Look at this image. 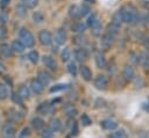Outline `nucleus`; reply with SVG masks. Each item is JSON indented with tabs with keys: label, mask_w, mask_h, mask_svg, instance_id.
<instances>
[{
	"label": "nucleus",
	"mask_w": 149,
	"mask_h": 138,
	"mask_svg": "<svg viewBox=\"0 0 149 138\" xmlns=\"http://www.w3.org/2000/svg\"><path fill=\"white\" fill-rule=\"evenodd\" d=\"M31 126L35 129V130H42L44 128V122L42 118L40 117H34L31 119Z\"/></svg>",
	"instance_id": "5701e85b"
},
{
	"label": "nucleus",
	"mask_w": 149,
	"mask_h": 138,
	"mask_svg": "<svg viewBox=\"0 0 149 138\" xmlns=\"http://www.w3.org/2000/svg\"><path fill=\"white\" fill-rule=\"evenodd\" d=\"M33 20H34L35 23H42L44 21V16L41 12H35L33 14Z\"/></svg>",
	"instance_id": "c9c22d12"
},
{
	"label": "nucleus",
	"mask_w": 149,
	"mask_h": 138,
	"mask_svg": "<svg viewBox=\"0 0 149 138\" xmlns=\"http://www.w3.org/2000/svg\"><path fill=\"white\" fill-rule=\"evenodd\" d=\"M111 23L115 24L116 27H120V26H121V23H123V22H122V16H121V12H120V9H119V10H116V12L113 14Z\"/></svg>",
	"instance_id": "412c9836"
},
{
	"label": "nucleus",
	"mask_w": 149,
	"mask_h": 138,
	"mask_svg": "<svg viewBox=\"0 0 149 138\" xmlns=\"http://www.w3.org/2000/svg\"><path fill=\"white\" fill-rule=\"evenodd\" d=\"M109 138H125V132L123 130H116L109 135Z\"/></svg>",
	"instance_id": "ea45409f"
},
{
	"label": "nucleus",
	"mask_w": 149,
	"mask_h": 138,
	"mask_svg": "<svg viewBox=\"0 0 149 138\" xmlns=\"http://www.w3.org/2000/svg\"><path fill=\"white\" fill-rule=\"evenodd\" d=\"M17 94L24 100V99H29V96H30V90H29V88L26 86V85H20V87H19V90H17Z\"/></svg>",
	"instance_id": "dca6fc26"
},
{
	"label": "nucleus",
	"mask_w": 149,
	"mask_h": 138,
	"mask_svg": "<svg viewBox=\"0 0 149 138\" xmlns=\"http://www.w3.org/2000/svg\"><path fill=\"white\" fill-rule=\"evenodd\" d=\"M28 59H29L33 64H36V63L38 61V59H40L38 52H37V51H30V52L28 53Z\"/></svg>",
	"instance_id": "2f4dec72"
},
{
	"label": "nucleus",
	"mask_w": 149,
	"mask_h": 138,
	"mask_svg": "<svg viewBox=\"0 0 149 138\" xmlns=\"http://www.w3.org/2000/svg\"><path fill=\"white\" fill-rule=\"evenodd\" d=\"M15 13L20 17H24L27 15V7L24 5H17L15 7Z\"/></svg>",
	"instance_id": "cd10ccee"
},
{
	"label": "nucleus",
	"mask_w": 149,
	"mask_h": 138,
	"mask_svg": "<svg viewBox=\"0 0 149 138\" xmlns=\"http://www.w3.org/2000/svg\"><path fill=\"white\" fill-rule=\"evenodd\" d=\"M85 2H87V3H94L95 0H85Z\"/></svg>",
	"instance_id": "864d4df0"
},
{
	"label": "nucleus",
	"mask_w": 149,
	"mask_h": 138,
	"mask_svg": "<svg viewBox=\"0 0 149 138\" xmlns=\"http://www.w3.org/2000/svg\"><path fill=\"white\" fill-rule=\"evenodd\" d=\"M91 29H92V34L94 36H99L100 32H101V23L98 19L94 20V22L91 24Z\"/></svg>",
	"instance_id": "6ab92c4d"
},
{
	"label": "nucleus",
	"mask_w": 149,
	"mask_h": 138,
	"mask_svg": "<svg viewBox=\"0 0 149 138\" xmlns=\"http://www.w3.org/2000/svg\"><path fill=\"white\" fill-rule=\"evenodd\" d=\"M113 38H114V37H112V36L108 35V34L102 35V37H101V39H100V46H101L104 50H108V49L112 46V44H113Z\"/></svg>",
	"instance_id": "20e7f679"
},
{
	"label": "nucleus",
	"mask_w": 149,
	"mask_h": 138,
	"mask_svg": "<svg viewBox=\"0 0 149 138\" xmlns=\"http://www.w3.org/2000/svg\"><path fill=\"white\" fill-rule=\"evenodd\" d=\"M77 66H76V64L73 63V61H70L69 64H68V72L72 75V77H76L77 75Z\"/></svg>",
	"instance_id": "f704fd0d"
},
{
	"label": "nucleus",
	"mask_w": 149,
	"mask_h": 138,
	"mask_svg": "<svg viewBox=\"0 0 149 138\" xmlns=\"http://www.w3.org/2000/svg\"><path fill=\"white\" fill-rule=\"evenodd\" d=\"M7 21H8V14L5 10H2L0 13V26H5Z\"/></svg>",
	"instance_id": "a19ab883"
},
{
	"label": "nucleus",
	"mask_w": 149,
	"mask_h": 138,
	"mask_svg": "<svg viewBox=\"0 0 149 138\" xmlns=\"http://www.w3.org/2000/svg\"><path fill=\"white\" fill-rule=\"evenodd\" d=\"M29 136V129L26 126V128H23L22 130H21V132L19 133V138H27Z\"/></svg>",
	"instance_id": "a18cd8bd"
},
{
	"label": "nucleus",
	"mask_w": 149,
	"mask_h": 138,
	"mask_svg": "<svg viewBox=\"0 0 149 138\" xmlns=\"http://www.w3.org/2000/svg\"><path fill=\"white\" fill-rule=\"evenodd\" d=\"M94 60H95V65L99 67V68H104L106 66V59L105 57L101 55V53H95L94 56Z\"/></svg>",
	"instance_id": "aec40b11"
},
{
	"label": "nucleus",
	"mask_w": 149,
	"mask_h": 138,
	"mask_svg": "<svg viewBox=\"0 0 149 138\" xmlns=\"http://www.w3.org/2000/svg\"><path fill=\"white\" fill-rule=\"evenodd\" d=\"M79 13H80V16H85L90 13V7L87 5H81L79 7Z\"/></svg>",
	"instance_id": "79ce46f5"
},
{
	"label": "nucleus",
	"mask_w": 149,
	"mask_h": 138,
	"mask_svg": "<svg viewBox=\"0 0 149 138\" xmlns=\"http://www.w3.org/2000/svg\"><path fill=\"white\" fill-rule=\"evenodd\" d=\"M62 128V122L59 118H51L50 119V129L55 132V131H59Z\"/></svg>",
	"instance_id": "393cba45"
},
{
	"label": "nucleus",
	"mask_w": 149,
	"mask_h": 138,
	"mask_svg": "<svg viewBox=\"0 0 149 138\" xmlns=\"http://www.w3.org/2000/svg\"><path fill=\"white\" fill-rule=\"evenodd\" d=\"M144 46H146V48H148V49H149V38H147V41H146V42H144Z\"/></svg>",
	"instance_id": "3c124183"
},
{
	"label": "nucleus",
	"mask_w": 149,
	"mask_h": 138,
	"mask_svg": "<svg viewBox=\"0 0 149 138\" xmlns=\"http://www.w3.org/2000/svg\"><path fill=\"white\" fill-rule=\"evenodd\" d=\"M8 2H9V0H0V6H1L2 8H5V7L8 5Z\"/></svg>",
	"instance_id": "8fccbe9b"
},
{
	"label": "nucleus",
	"mask_w": 149,
	"mask_h": 138,
	"mask_svg": "<svg viewBox=\"0 0 149 138\" xmlns=\"http://www.w3.org/2000/svg\"><path fill=\"white\" fill-rule=\"evenodd\" d=\"M80 121H81L83 125H85V126H87V125H90V124H91V119H90V117H88L86 114H84V115L81 116Z\"/></svg>",
	"instance_id": "c03bdc74"
},
{
	"label": "nucleus",
	"mask_w": 149,
	"mask_h": 138,
	"mask_svg": "<svg viewBox=\"0 0 149 138\" xmlns=\"http://www.w3.org/2000/svg\"><path fill=\"white\" fill-rule=\"evenodd\" d=\"M7 37V30L5 26H0V39H5Z\"/></svg>",
	"instance_id": "49530a36"
},
{
	"label": "nucleus",
	"mask_w": 149,
	"mask_h": 138,
	"mask_svg": "<svg viewBox=\"0 0 149 138\" xmlns=\"http://www.w3.org/2000/svg\"><path fill=\"white\" fill-rule=\"evenodd\" d=\"M43 64L49 70H56L57 68V63H56L55 58L51 57V56H44L43 57Z\"/></svg>",
	"instance_id": "9d476101"
},
{
	"label": "nucleus",
	"mask_w": 149,
	"mask_h": 138,
	"mask_svg": "<svg viewBox=\"0 0 149 138\" xmlns=\"http://www.w3.org/2000/svg\"><path fill=\"white\" fill-rule=\"evenodd\" d=\"M37 110L40 111V112H42V114H49L51 110H52V107H51V104H49L48 102H43V103H41L40 104V107L37 108Z\"/></svg>",
	"instance_id": "bb28decb"
},
{
	"label": "nucleus",
	"mask_w": 149,
	"mask_h": 138,
	"mask_svg": "<svg viewBox=\"0 0 149 138\" xmlns=\"http://www.w3.org/2000/svg\"><path fill=\"white\" fill-rule=\"evenodd\" d=\"M55 41L57 44L59 45H63L65 42H66V32L63 28H59L56 30V34H55Z\"/></svg>",
	"instance_id": "39448f33"
},
{
	"label": "nucleus",
	"mask_w": 149,
	"mask_h": 138,
	"mask_svg": "<svg viewBox=\"0 0 149 138\" xmlns=\"http://www.w3.org/2000/svg\"><path fill=\"white\" fill-rule=\"evenodd\" d=\"M73 43L77 44V45H79V46H83V45H85L87 43V38H86L85 35L79 34V35H77V36L73 37Z\"/></svg>",
	"instance_id": "b1692460"
},
{
	"label": "nucleus",
	"mask_w": 149,
	"mask_h": 138,
	"mask_svg": "<svg viewBox=\"0 0 149 138\" xmlns=\"http://www.w3.org/2000/svg\"><path fill=\"white\" fill-rule=\"evenodd\" d=\"M94 86L98 89H105L107 87V79H106V77L102 75V74L97 75L95 79H94Z\"/></svg>",
	"instance_id": "423d86ee"
},
{
	"label": "nucleus",
	"mask_w": 149,
	"mask_h": 138,
	"mask_svg": "<svg viewBox=\"0 0 149 138\" xmlns=\"http://www.w3.org/2000/svg\"><path fill=\"white\" fill-rule=\"evenodd\" d=\"M52 132H54V131L50 129V126H45V128H43V129H42L41 136H42V138H51Z\"/></svg>",
	"instance_id": "e433bc0d"
},
{
	"label": "nucleus",
	"mask_w": 149,
	"mask_h": 138,
	"mask_svg": "<svg viewBox=\"0 0 149 138\" xmlns=\"http://www.w3.org/2000/svg\"><path fill=\"white\" fill-rule=\"evenodd\" d=\"M10 48H12V51H13V52H16V53H22V52H23V50H24L23 44H22L19 39L13 41V43H12Z\"/></svg>",
	"instance_id": "2eb2a0df"
},
{
	"label": "nucleus",
	"mask_w": 149,
	"mask_h": 138,
	"mask_svg": "<svg viewBox=\"0 0 149 138\" xmlns=\"http://www.w3.org/2000/svg\"><path fill=\"white\" fill-rule=\"evenodd\" d=\"M8 88L5 83H0V100H6L8 97Z\"/></svg>",
	"instance_id": "c756f323"
},
{
	"label": "nucleus",
	"mask_w": 149,
	"mask_h": 138,
	"mask_svg": "<svg viewBox=\"0 0 149 138\" xmlns=\"http://www.w3.org/2000/svg\"><path fill=\"white\" fill-rule=\"evenodd\" d=\"M19 41L23 44V46L24 48H31V46H34V44H35V39H34V36H33V34L28 30V29H26V28H22L21 30H20V32H19Z\"/></svg>",
	"instance_id": "f03ea898"
},
{
	"label": "nucleus",
	"mask_w": 149,
	"mask_h": 138,
	"mask_svg": "<svg viewBox=\"0 0 149 138\" xmlns=\"http://www.w3.org/2000/svg\"><path fill=\"white\" fill-rule=\"evenodd\" d=\"M3 70H5V65H3L2 63H0V72L3 71Z\"/></svg>",
	"instance_id": "603ef678"
},
{
	"label": "nucleus",
	"mask_w": 149,
	"mask_h": 138,
	"mask_svg": "<svg viewBox=\"0 0 149 138\" xmlns=\"http://www.w3.org/2000/svg\"><path fill=\"white\" fill-rule=\"evenodd\" d=\"M63 110L65 111V114L69 116V117H73L76 114H77V110L73 108V106H71V104H66V106H64L63 107Z\"/></svg>",
	"instance_id": "c85d7f7f"
},
{
	"label": "nucleus",
	"mask_w": 149,
	"mask_h": 138,
	"mask_svg": "<svg viewBox=\"0 0 149 138\" xmlns=\"http://www.w3.org/2000/svg\"><path fill=\"white\" fill-rule=\"evenodd\" d=\"M137 63L141 64V65H143V66H148L149 59H148V57H147L144 53H142V55H140V57H139V59H137Z\"/></svg>",
	"instance_id": "4c0bfd02"
},
{
	"label": "nucleus",
	"mask_w": 149,
	"mask_h": 138,
	"mask_svg": "<svg viewBox=\"0 0 149 138\" xmlns=\"http://www.w3.org/2000/svg\"><path fill=\"white\" fill-rule=\"evenodd\" d=\"M69 15H70V17H71V19H73V20L79 19V17H80L79 7H78V6H76V5L70 6V8H69Z\"/></svg>",
	"instance_id": "a211bd4d"
},
{
	"label": "nucleus",
	"mask_w": 149,
	"mask_h": 138,
	"mask_svg": "<svg viewBox=\"0 0 149 138\" xmlns=\"http://www.w3.org/2000/svg\"><path fill=\"white\" fill-rule=\"evenodd\" d=\"M118 30H119V27H116V26L113 24V23H109V24L107 26V32H106V34H108V35H111L112 37H114V36L118 34Z\"/></svg>",
	"instance_id": "7c9ffc66"
},
{
	"label": "nucleus",
	"mask_w": 149,
	"mask_h": 138,
	"mask_svg": "<svg viewBox=\"0 0 149 138\" xmlns=\"http://www.w3.org/2000/svg\"><path fill=\"white\" fill-rule=\"evenodd\" d=\"M71 133L73 135V136H77L78 135V125H77V123L73 121V124H72V126H71Z\"/></svg>",
	"instance_id": "09e8293b"
},
{
	"label": "nucleus",
	"mask_w": 149,
	"mask_h": 138,
	"mask_svg": "<svg viewBox=\"0 0 149 138\" xmlns=\"http://www.w3.org/2000/svg\"><path fill=\"white\" fill-rule=\"evenodd\" d=\"M23 1H24V6L28 7V8H34V7H36V5H37V2H38V0H23Z\"/></svg>",
	"instance_id": "37998d69"
},
{
	"label": "nucleus",
	"mask_w": 149,
	"mask_h": 138,
	"mask_svg": "<svg viewBox=\"0 0 149 138\" xmlns=\"http://www.w3.org/2000/svg\"><path fill=\"white\" fill-rule=\"evenodd\" d=\"M80 75L85 81H91L92 80V72L86 65L80 66Z\"/></svg>",
	"instance_id": "ddd939ff"
},
{
	"label": "nucleus",
	"mask_w": 149,
	"mask_h": 138,
	"mask_svg": "<svg viewBox=\"0 0 149 138\" xmlns=\"http://www.w3.org/2000/svg\"><path fill=\"white\" fill-rule=\"evenodd\" d=\"M146 21L149 23V12H148V14H147V16H146Z\"/></svg>",
	"instance_id": "6e6d98bb"
},
{
	"label": "nucleus",
	"mask_w": 149,
	"mask_h": 138,
	"mask_svg": "<svg viewBox=\"0 0 149 138\" xmlns=\"http://www.w3.org/2000/svg\"><path fill=\"white\" fill-rule=\"evenodd\" d=\"M85 29H86V24L83 23V22H76L71 27V30L73 32H78V34H83Z\"/></svg>",
	"instance_id": "4be33fe9"
},
{
	"label": "nucleus",
	"mask_w": 149,
	"mask_h": 138,
	"mask_svg": "<svg viewBox=\"0 0 149 138\" xmlns=\"http://www.w3.org/2000/svg\"><path fill=\"white\" fill-rule=\"evenodd\" d=\"M61 57H62V60L63 61H68L70 58H71V51L69 48H64L62 53H61Z\"/></svg>",
	"instance_id": "72a5a7b5"
},
{
	"label": "nucleus",
	"mask_w": 149,
	"mask_h": 138,
	"mask_svg": "<svg viewBox=\"0 0 149 138\" xmlns=\"http://www.w3.org/2000/svg\"><path fill=\"white\" fill-rule=\"evenodd\" d=\"M0 53H1L3 57H6V58L12 57L13 51H12L10 45H9L8 43H2V44H0Z\"/></svg>",
	"instance_id": "4468645a"
},
{
	"label": "nucleus",
	"mask_w": 149,
	"mask_h": 138,
	"mask_svg": "<svg viewBox=\"0 0 149 138\" xmlns=\"http://www.w3.org/2000/svg\"><path fill=\"white\" fill-rule=\"evenodd\" d=\"M120 12H121V16H122V22H125V23H134L136 21L137 13L132 6L122 7L120 9Z\"/></svg>",
	"instance_id": "f257e3e1"
},
{
	"label": "nucleus",
	"mask_w": 149,
	"mask_h": 138,
	"mask_svg": "<svg viewBox=\"0 0 149 138\" xmlns=\"http://www.w3.org/2000/svg\"><path fill=\"white\" fill-rule=\"evenodd\" d=\"M97 19V16L94 15V14H91L88 17H87V21H86V26H90L91 27V24L94 22V20Z\"/></svg>",
	"instance_id": "de8ad7c7"
},
{
	"label": "nucleus",
	"mask_w": 149,
	"mask_h": 138,
	"mask_svg": "<svg viewBox=\"0 0 149 138\" xmlns=\"http://www.w3.org/2000/svg\"><path fill=\"white\" fill-rule=\"evenodd\" d=\"M122 77L125 78V80L129 81L134 79V68L130 65H126L122 70Z\"/></svg>",
	"instance_id": "f8f14e48"
},
{
	"label": "nucleus",
	"mask_w": 149,
	"mask_h": 138,
	"mask_svg": "<svg viewBox=\"0 0 149 138\" xmlns=\"http://www.w3.org/2000/svg\"><path fill=\"white\" fill-rule=\"evenodd\" d=\"M1 135H2L3 138H14V136H15V130H14V128H13L10 124H6V125L2 126Z\"/></svg>",
	"instance_id": "0eeeda50"
},
{
	"label": "nucleus",
	"mask_w": 149,
	"mask_h": 138,
	"mask_svg": "<svg viewBox=\"0 0 149 138\" xmlns=\"http://www.w3.org/2000/svg\"><path fill=\"white\" fill-rule=\"evenodd\" d=\"M144 109H146L147 111H149V102H148V103H146V106H144Z\"/></svg>",
	"instance_id": "5fc2aeb1"
},
{
	"label": "nucleus",
	"mask_w": 149,
	"mask_h": 138,
	"mask_svg": "<svg viewBox=\"0 0 149 138\" xmlns=\"http://www.w3.org/2000/svg\"><path fill=\"white\" fill-rule=\"evenodd\" d=\"M87 57H88V53H87L86 49H84V48H79V49H77L74 51V58H76V60H78L80 63L86 60Z\"/></svg>",
	"instance_id": "6e6552de"
},
{
	"label": "nucleus",
	"mask_w": 149,
	"mask_h": 138,
	"mask_svg": "<svg viewBox=\"0 0 149 138\" xmlns=\"http://www.w3.org/2000/svg\"><path fill=\"white\" fill-rule=\"evenodd\" d=\"M10 99H12V101H13L15 104H20V106H21V104L23 103V99H22L16 92H13V93H12Z\"/></svg>",
	"instance_id": "473e14b6"
},
{
	"label": "nucleus",
	"mask_w": 149,
	"mask_h": 138,
	"mask_svg": "<svg viewBox=\"0 0 149 138\" xmlns=\"http://www.w3.org/2000/svg\"><path fill=\"white\" fill-rule=\"evenodd\" d=\"M43 88H44V86H43L37 79H33V80L30 81V89H31L35 94H41V93L43 92Z\"/></svg>",
	"instance_id": "9b49d317"
},
{
	"label": "nucleus",
	"mask_w": 149,
	"mask_h": 138,
	"mask_svg": "<svg viewBox=\"0 0 149 138\" xmlns=\"http://www.w3.org/2000/svg\"><path fill=\"white\" fill-rule=\"evenodd\" d=\"M9 112L10 114H8V116H9V119L10 121H20L22 118V116H23V114L20 112V111H17L16 109H10Z\"/></svg>",
	"instance_id": "a878e982"
},
{
	"label": "nucleus",
	"mask_w": 149,
	"mask_h": 138,
	"mask_svg": "<svg viewBox=\"0 0 149 138\" xmlns=\"http://www.w3.org/2000/svg\"><path fill=\"white\" fill-rule=\"evenodd\" d=\"M37 80H38L43 86H45V85H49V82H50V80H51V77H50V74H49L48 72H45V71H40V72L37 73Z\"/></svg>",
	"instance_id": "1a4fd4ad"
},
{
	"label": "nucleus",
	"mask_w": 149,
	"mask_h": 138,
	"mask_svg": "<svg viewBox=\"0 0 149 138\" xmlns=\"http://www.w3.org/2000/svg\"><path fill=\"white\" fill-rule=\"evenodd\" d=\"M101 128L105 129V130H113L116 128V122H114L113 119H104L101 123H100Z\"/></svg>",
	"instance_id": "f3484780"
},
{
	"label": "nucleus",
	"mask_w": 149,
	"mask_h": 138,
	"mask_svg": "<svg viewBox=\"0 0 149 138\" xmlns=\"http://www.w3.org/2000/svg\"><path fill=\"white\" fill-rule=\"evenodd\" d=\"M38 41H40V43L42 44V45H44V46H47V45H50L51 44V42H52V36H51V34L48 31V30H41L40 32H38Z\"/></svg>",
	"instance_id": "7ed1b4c3"
},
{
	"label": "nucleus",
	"mask_w": 149,
	"mask_h": 138,
	"mask_svg": "<svg viewBox=\"0 0 149 138\" xmlns=\"http://www.w3.org/2000/svg\"><path fill=\"white\" fill-rule=\"evenodd\" d=\"M68 87V85H64V83H58V85H56V86H52L51 88H50V93H56V92H61V90H63V89H65Z\"/></svg>",
	"instance_id": "58836bf2"
}]
</instances>
